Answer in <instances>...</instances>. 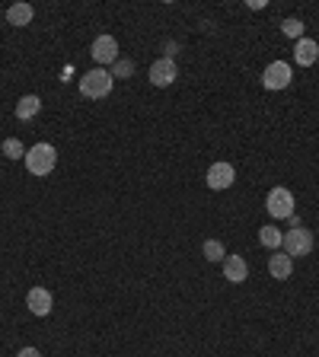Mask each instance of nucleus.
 I'll list each match as a JSON object with an SVG mask.
<instances>
[{"label": "nucleus", "mask_w": 319, "mask_h": 357, "mask_svg": "<svg viewBox=\"0 0 319 357\" xmlns=\"http://www.w3.org/2000/svg\"><path fill=\"white\" fill-rule=\"evenodd\" d=\"M112 86H115V77H112V70H106V67H93V70H86V74L80 77V93H84L86 99L109 96Z\"/></svg>", "instance_id": "nucleus-1"}, {"label": "nucleus", "mask_w": 319, "mask_h": 357, "mask_svg": "<svg viewBox=\"0 0 319 357\" xmlns=\"http://www.w3.org/2000/svg\"><path fill=\"white\" fill-rule=\"evenodd\" d=\"M26 169L32 175H51V169H55V163H58V150L51 147V144H32V147L26 150Z\"/></svg>", "instance_id": "nucleus-2"}, {"label": "nucleus", "mask_w": 319, "mask_h": 357, "mask_svg": "<svg viewBox=\"0 0 319 357\" xmlns=\"http://www.w3.org/2000/svg\"><path fill=\"white\" fill-rule=\"evenodd\" d=\"M291 80H294V70H291V64L287 61H271L265 70H262V86L271 93L278 90H287L291 86Z\"/></svg>", "instance_id": "nucleus-3"}, {"label": "nucleus", "mask_w": 319, "mask_h": 357, "mask_svg": "<svg viewBox=\"0 0 319 357\" xmlns=\"http://www.w3.org/2000/svg\"><path fill=\"white\" fill-rule=\"evenodd\" d=\"M265 208H269L271 217H278V220H287V217H294V195H291L284 185H278V189L269 191Z\"/></svg>", "instance_id": "nucleus-4"}, {"label": "nucleus", "mask_w": 319, "mask_h": 357, "mask_svg": "<svg viewBox=\"0 0 319 357\" xmlns=\"http://www.w3.org/2000/svg\"><path fill=\"white\" fill-rule=\"evenodd\" d=\"M281 249H284L291 258H297V255H310V252H313V233H310V230H303V226H294V230H287L284 242H281Z\"/></svg>", "instance_id": "nucleus-5"}, {"label": "nucleus", "mask_w": 319, "mask_h": 357, "mask_svg": "<svg viewBox=\"0 0 319 357\" xmlns=\"http://www.w3.org/2000/svg\"><path fill=\"white\" fill-rule=\"evenodd\" d=\"M236 182V169H233V163H211V169H208V189H214V191H224V189H230V185Z\"/></svg>", "instance_id": "nucleus-6"}, {"label": "nucleus", "mask_w": 319, "mask_h": 357, "mask_svg": "<svg viewBox=\"0 0 319 357\" xmlns=\"http://www.w3.org/2000/svg\"><path fill=\"white\" fill-rule=\"evenodd\" d=\"M90 55H93V61H96L99 67L115 64V61H118V42L112 39V35H99V39L93 42Z\"/></svg>", "instance_id": "nucleus-7"}, {"label": "nucleus", "mask_w": 319, "mask_h": 357, "mask_svg": "<svg viewBox=\"0 0 319 357\" xmlns=\"http://www.w3.org/2000/svg\"><path fill=\"white\" fill-rule=\"evenodd\" d=\"M147 77H151L153 86H169L179 77V67H176V61H173V58H157L151 64V74H147Z\"/></svg>", "instance_id": "nucleus-8"}, {"label": "nucleus", "mask_w": 319, "mask_h": 357, "mask_svg": "<svg viewBox=\"0 0 319 357\" xmlns=\"http://www.w3.org/2000/svg\"><path fill=\"white\" fill-rule=\"evenodd\" d=\"M26 307H29L32 316H48L55 303H51V293L45 287H32V291L26 293Z\"/></svg>", "instance_id": "nucleus-9"}, {"label": "nucleus", "mask_w": 319, "mask_h": 357, "mask_svg": "<svg viewBox=\"0 0 319 357\" xmlns=\"http://www.w3.org/2000/svg\"><path fill=\"white\" fill-rule=\"evenodd\" d=\"M269 274L275 281H287V278L294 274V258L287 255V252H275V255L269 258Z\"/></svg>", "instance_id": "nucleus-10"}, {"label": "nucleus", "mask_w": 319, "mask_h": 357, "mask_svg": "<svg viewBox=\"0 0 319 357\" xmlns=\"http://www.w3.org/2000/svg\"><path fill=\"white\" fill-rule=\"evenodd\" d=\"M294 61H297L300 67H313V64L319 61V45L313 42V39H307V35H303V39H297Z\"/></svg>", "instance_id": "nucleus-11"}, {"label": "nucleus", "mask_w": 319, "mask_h": 357, "mask_svg": "<svg viewBox=\"0 0 319 357\" xmlns=\"http://www.w3.org/2000/svg\"><path fill=\"white\" fill-rule=\"evenodd\" d=\"M224 278L233 284H243L249 278V265H246L243 255H227L224 258Z\"/></svg>", "instance_id": "nucleus-12"}, {"label": "nucleus", "mask_w": 319, "mask_h": 357, "mask_svg": "<svg viewBox=\"0 0 319 357\" xmlns=\"http://www.w3.org/2000/svg\"><path fill=\"white\" fill-rule=\"evenodd\" d=\"M39 112H42V99H39V96H23V99L17 102V118L19 122H32Z\"/></svg>", "instance_id": "nucleus-13"}, {"label": "nucleus", "mask_w": 319, "mask_h": 357, "mask_svg": "<svg viewBox=\"0 0 319 357\" xmlns=\"http://www.w3.org/2000/svg\"><path fill=\"white\" fill-rule=\"evenodd\" d=\"M32 17H35L32 3H13V7L7 10V23L10 26H29L32 23Z\"/></svg>", "instance_id": "nucleus-14"}, {"label": "nucleus", "mask_w": 319, "mask_h": 357, "mask_svg": "<svg viewBox=\"0 0 319 357\" xmlns=\"http://www.w3.org/2000/svg\"><path fill=\"white\" fill-rule=\"evenodd\" d=\"M259 242L265 246V249H281V242H284V233L278 230V226H262L259 230Z\"/></svg>", "instance_id": "nucleus-15"}, {"label": "nucleus", "mask_w": 319, "mask_h": 357, "mask_svg": "<svg viewBox=\"0 0 319 357\" xmlns=\"http://www.w3.org/2000/svg\"><path fill=\"white\" fill-rule=\"evenodd\" d=\"M204 258H208V262H224V258H227L224 242H220V240H208V242H204Z\"/></svg>", "instance_id": "nucleus-16"}, {"label": "nucleus", "mask_w": 319, "mask_h": 357, "mask_svg": "<svg viewBox=\"0 0 319 357\" xmlns=\"http://www.w3.org/2000/svg\"><path fill=\"white\" fill-rule=\"evenodd\" d=\"M3 157H7V160H26L23 141H17V137H7V141H3Z\"/></svg>", "instance_id": "nucleus-17"}, {"label": "nucleus", "mask_w": 319, "mask_h": 357, "mask_svg": "<svg viewBox=\"0 0 319 357\" xmlns=\"http://www.w3.org/2000/svg\"><path fill=\"white\" fill-rule=\"evenodd\" d=\"M281 32L291 35V39H303V23L297 17H287L284 23H281Z\"/></svg>", "instance_id": "nucleus-18"}, {"label": "nucleus", "mask_w": 319, "mask_h": 357, "mask_svg": "<svg viewBox=\"0 0 319 357\" xmlns=\"http://www.w3.org/2000/svg\"><path fill=\"white\" fill-rule=\"evenodd\" d=\"M131 70H135V64L125 58H118L115 64H112V77H131Z\"/></svg>", "instance_id": "nucleus-19"}, {"label": "nucleus", "mask_w": 319, "mask_h": 357, "mask_svg": "<svg viewBox=\"0 0 319 357\" xmlns=\"http://www.w3.org/2000/svg\"><path fill=\"white\" fill-rule=\"evenodd\" d=\"M17 357H42V354H39V351H35V348H23Z\"/></svg>", "instance_id": "nucleus-20"}]
</instances>
